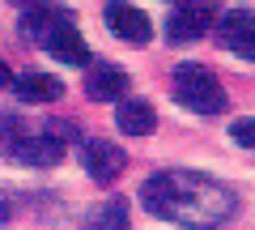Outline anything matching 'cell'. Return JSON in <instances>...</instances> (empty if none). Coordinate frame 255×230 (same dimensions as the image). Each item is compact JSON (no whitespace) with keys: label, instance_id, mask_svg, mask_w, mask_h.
<instances>
[{"label":"cell","instance_id":"14","mask_svg":"<svg viewBox=\"0 0 255 230\" xmlns=\"http://www.w3.org/2000/svg\"><path fill=\"white\" fill-rule=\"evenodd\" d=\"M230 141L255 149V120H234V124H230Z\"/></svg>","mask_w":255,"mask_h":230},{"label":"cell","instance_id":"15","mask_svg":"<svg viewBox=\"0 0 255 230\" xmlns=\"http://www.w3.org/2000/svg\"><path fill=\"white\" fill-rule=\"evenodd\" d=\"M9 81H13V73L4 68V60H0V85H9Z\"/></svg>","mask_w":255,"mask_h":230},{"label":"cell","instance_id":"4","mask_svg":"<svg viewBox=\"0 0 255 230\" xmlns=\"http://www.w3.org/2000/svg\"><path fill=\"white\" fill-rule=\"evenodd\" d=\"M217 21V4H200V0H187V4H170L166 13V38L170 43H196L204 38Z\"/></svg>","mask_w":255,"mask_h":230},{"label":"cell","instance_id":"8","mask_svg":"<svg viewBox=\"0 0 255 230\" xmlns=\"http://www.w3.org/2000/svg\"><path fill=\"white\" fill-rule=\"evenodd\" d=\"M102 17H107V26H111V34H119L124 43H132V47H145L149 38H153V26H149V17L136 9V4H107L102 9Z\"/></svg>","mask_w":255,"mask_h":230},{"label":"cell","instance_id":"11","mask_svg":"<svg viewBox=\"0 0 255 230\" xmlns=\"http://www.w3.org/2000/svg\"><path fill=\"white\" fill-rule=\"evenodd\" d=\"M47 55H55V60H60V64H90V47H85V38L77 34V26H68V30H60V34L51 38V43L43 47Z\"/></svg>","mask_w":255,"mask_h":230},{"label":"cell","instance_id":"3","mask_svg":"<svg viewBox=\"0 0 255 230\" xmlns=\"http://www.w3.org/2000/svg\"><path fill=\"white\" fill-rule=\"evenodd\" d=\"M170 94L179 107L196 111V115H217L226 111V90H221L217 73L204 64H179L170 73Z\"/></svg>","mask_w":255,"mask_h":230},{"label":"cell","instance_id":"5","mask_svg":"<svg viewBox=\"0 0 255 230\" xmlns=\"http://www.w3.org/2000/svg\"><path fill=\"white\" fill-rule=\"evenodd\" d=\"M68 26H73V13L60 9V4H30V9L21 13V34H26L30 43H38V47H47Z\"/></svg>","mask_w":255,"mask_h":230},{"label":"cell","instance_id":"2","mask_svg":"<svg viewBox=\"0 0 255 230\" xmlns=\"http://www.w3.org/2000/svg\"><path fill=\"white\" fill-rule=\"evenodd\" d=\"M0 154L21 166H55L64 158V137L55 132H26L17 115H0Z\"/></svg>","mask_w":255,"mask_h":230},{"label":"cell","instance_id":"1","mask_svg":"<svg viewBox=\"0 0 255 230\" xmlns=\"http://www.w3.org/2000/svg\"><path fill=\"white\" fill-rule=\"evenodd\" d=\"M140 205L153 218L187 230H217L238 209V196L221 179L200 171H157L140 184Z\"/></svg>","mask_w":255,"mask_h":230},{"label":"cell","instance_id":"12","mask_svg":"<svg viewBox=\"0 0 255 230\" xmlns=\"http://www.w3.org/2000/svg\"><path fill=\"white\" fill-rule=\"evenodd\" d=\"M115 124H119V132H128V137H149V132L157 128V115H153V107L149 102H124V107L115 111Z\"/></svg>","mask_w":255,"mask_h":230},{"label":"cell","instance_id":"7","mask_svg":"<svg viewBox=\"0 0 255 230\" xmlns=\"http://www.w3.org/2000/svg\"><path fill=\"white\" fill-rule=\"evenodd\" d=\"M81 162H85V171H90V179L111 184V179L124 175L128 154L115 145V141H85V145H81Z\"/></svg>","mask_w":255,"mask_h":230},{"label":"cell","instance_id":"6","mask_svg":"<svg viewBox=\"0 0 255 230\" xmlns=\"http://www.w3.org/2000/svg\"><path fill=\"white\" fill-rule=\"evenodd\" d=\"M217 43L226 51L243 55V60H255V13L251 9H230L217 21Z\"/></svg>","mask_w":255,"mask_h":230},{"label":"cell","instance_id":"13","mask_svg":"<svg viewBox=\"0 0 255 230\" xmlns=\"http://www.w3.org/2000/svg\"><path fill=\"white\" fill-rule=\"evenodd\" d=\"M85 230H132V213H128V201H124V196H111L107 205L90 209V218H85Z\"/></svg>","mask_w":255,"mask_h":230},{"label":"cell","instance_id":"9","mask_svg":"<svg viewBox=\"0 0 255 230\" xmlns=\"http://www.w3.org/2000/svg\"><path fill=\"white\" fill-rule=\"evenodd\" d=\"M124 90H128V73L119 64H94L90 77H85V94L94 102H115L124 98Z\"/></svg>","mask_w":255,"mask_h":230},{"label":"cell","instance_id":"10","mask_svg":"<svg viewBox=\"0 0 255 230\" xmlns=\"http://www.w3.org/2000/svg\"><path fill=\"white\" fill-rule=\"evenodd\" d=\"M13 90H17L21 102H55L64 94V81L51 73H21L13 77Z\"/></svg>","mask_w":255,"mask_h":230}]
</instances>
